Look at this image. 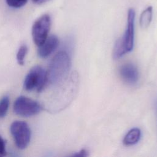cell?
<instances>
[{
    "label": "cell",
    "instance_id": "obj_9",
    "mask_svg": "<svg viewBox=\"0 0 157 157\" xmlns=\"http://www.w3.org/2000/svg\"><path fill=\"white\" fill-rule=\"evenodd\" d=\"M140 136L141 132L139 128H132L124 136L123 140V144L127 146L134 145L139 142Z\"/></svg>",
    "mask_w": 157,
    "mask_h": 157
},
{
    "label": "cell",
    "instance_id": "obj_4",
    "mask_svg": "<svg viewBox=\"0 0 157 157\" xmlns=\"http://www.w3.org/2000/svg\"><path fill=\"white\" fill-rule=\"evenodd\" d=\"M41 109V106L37 102L24 96L17 98L13 104L14 112L21 117H29L36 115Z\"/></svg>",
    "mask_w": 157,
    "mask_h": 157
},
{
    "label": "cell",
    "instance_id": "obj_13",
    "mask_svg": "<svg viewBox=\"0 0 157 157\" xmlns=\"http://www.w3.org/2000/svg\"><path fill=\"white\" fill-rule=\"evenodd\" d=\"M6 1L9 7L20 8L26 4L28 0H6Z\"/></svg>",
    "mask_w": 157,
    "mask_h": 157
},
{
    "label": "cell",
    "instance_id": "obj_12",
    "mask_svg": "<svg viewBox=\"0 0 157 157\" xmlns=\"http://www.w3.org/2000/svg\"><path fill=\"white\" fill-rule=\"evenodd\" d=\"M27 52H28V48L25 45H23L19 48L17 53V60L18 63L20 65L24 64L25 56L26 55Z\"/></svg>",
    "mask_w": 157,
    "mask_h": 157
},
{
    "label": "cell",
    "instance_id": "obj_10",
    "mask_svg": "<svg viewBox=\"0 0 157 157\" xmlns=\"http://www.w3.org/2000/svg\"><path fill=\"white\" fill-rule=\"evenodd\" d=\"M151 18H152V7L149 6L145 10H144L141 13L140 20H139L140 27L142 29L147 28L150 24Z\"/></svg>",
    "mask_w": 157,
    "mask_h": 157
},
{
    "label": "cell",
    "instance_id": "obj_3",
    "mask_svg": "<svg viewBox=\"0 0 157 157\" xmlns=\"http://www.w3.org/2000/svg\"><path fill=\"white\" fill-rule=\"evenodd\" d=\"M10 131L16 146L21 150L26 148L30 142L31 136L28 124L23 121H15L11 124Z\"/></svg>",
    "mask_w": 157,
    "mask_h": 157
},
{
    "label": "cell",
    "instance_id": "obj_11",
    "mask_svg": "<svg viewBox=\"0 0 157 157\" xmlns=\"http://www.w3.org/2000/svg\"><path fill=\"white\" fill-rule=\"evenodd\" d=\"M10 99L8 96H3L0 100V118H2L7 114Z\"/></svg>",
    "mask_w": 157,
    "mask_h": 157
},
{
    "label": "cell",
    "instance_id": "obj_5",
    "mask_svg": "<svg viewBox=\"0 0 157 157\" xmlns=\"http://www.w3.org/2000/svg\"><path fill=\"white\" fill-rule=\"evenodd\" d=\"M51 26V18L49 15L44 14L39 17L32 26V37L34 42L40 46L48 37Z\"/></svg>",
    "mask_w": 157,
    "mask_h": 157
},
{
    "label": "cell",
    "instance_id": "obj_7",
    "mask_svg": "<svg viewBox=\"0 0 157 157\" xmlns=\"http://www.w3.org/2000/svg\"><path fill=\"white\" fill-rule=\"evenodd\" d=\"M120 74L122 79L129 85H134L139 80L137 69L131 63H126L122 65L120 69Z\"/></svg>",
    "mask_w": 157,
    "mask_h": 157
},
{
    "label": "cell",
    "instance_id": "obj_16",
    "mask_svg": "<svg viewBox=\"0 0 157 157\" xmlns=\"http://www.w3.org/2000/svg\"><path fill=\"white\" fill-rule=\"evenodd\" d=\"M49 0H32L33 2L36 4H38V5H40V4H42L47 1H48Z\"/></svg>",
    "mask_w": 157,
    "mask_h": 157
},
{
    "label": "cell",
    "instance_id": "obj_8",
    "mask_svg": "<svg viewBox=\"0 0 157 157\" xmlns=\"http://www.w3.org/2000/svg\"><path fill=\"white\" fill-rule=\"evenodd\" d=\"M58 45L59 40L56 36L52 35L48 37L44 43L39 46L38 55L42 58L48 57L56 49Z\"/></svg>",
    "mask_w": 157,
    "mask_h": 157
},
{
    "label": "cell",
    "instance_id": "obj_14",
    "mask_svg": "<svg viewBox=\"0 0 157 157\" xmlns=\"http://www.w3.org/2000/svg\"><path fill=\"white\" fill-rule=\"evenodd\" d=\"M6 154V143L4 140L0 136V156H4Z\"/></svg>",
    "mask_w": 157,
    "mask_h": 157
},
{
    "label": "cell",
    "instance_id": "obj_15",
    "mask_svg": "<svg viewBox=\"0 0 157 157\" xmlns=\"http://www.w3.org/2000/svg\"><path fill=\"white\" fill-rule=\"evenodd\" d=\"M88 155V152H87L86 150H80L79 152H78L77 153H75V154L73 155L72 156L80 157V156H87Z\"/></svg>",
    "mask_w": 157,
    "mask_h": 157
},
{
    "label": "cell",
    "instance_id": "obj_2",
    "mask_svg": "<svg viewBox=\"0 0 157 157\" xmlns=\"http://www.w3.org/2000/svg\"><path fill=\"white\" fill-rule=\"evenodd\" d=\"M47 82V71L40 66L33 67L26 75L23 86L27 91H41Z\"/></svg>",
    "mask_w": 157,
    "mask_h": 157
},
{
    "label": "cell",
    "instance_id": "obj_1",
    "mask_svg": "<svg viewBox=\"0 0 157 157\" xmlns=\"http://www.w3.org/2000/svg\"><path fill=\"white\" fill-rule=\"evenodd\" d=\"M71 67L69 55L64 51L59 52L53 58L47 71V82L56 85L66 78Z\"/></svg>",
    "mask_w": 157,
    "mask_h": 157
},
{
    "label": "cell",
    "instance_id": "obj_6",
    "mask_svg": "<svg viewBox=\"0 0 157 157\" xmlns=\"http://www.w3.org/2000/svg\"><path fill=\"white\" fill-rule=\"evenodd\" d=\"M134 18L135 11L133 9H129L128 13L127 28L126 31L124 36L121 38L118 39L126 53L131 52L134 46Z\"/></svg>",
    "mask_w": 157,
    "mask_h": 157
}]
</instances>
